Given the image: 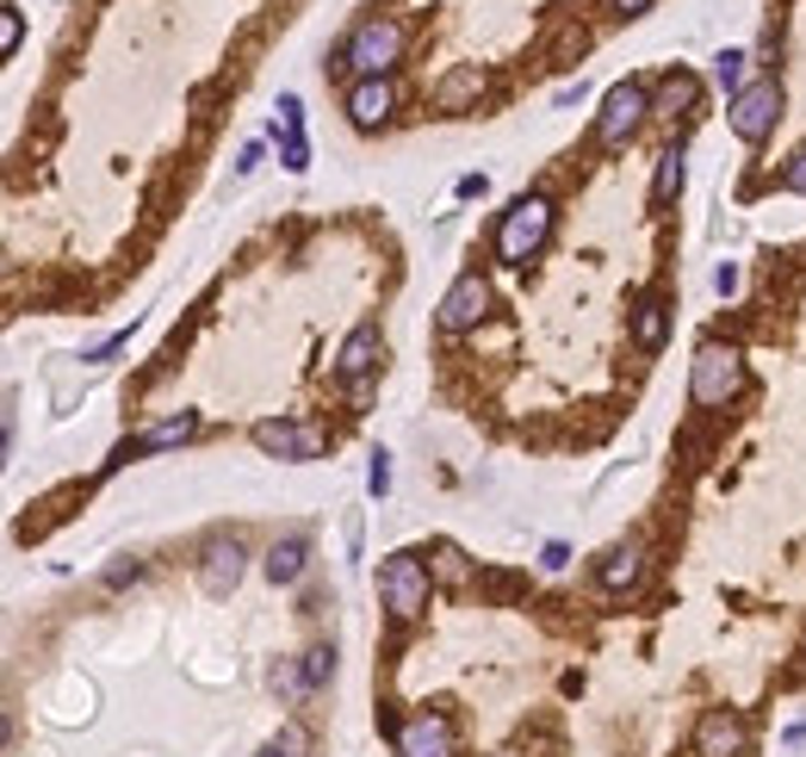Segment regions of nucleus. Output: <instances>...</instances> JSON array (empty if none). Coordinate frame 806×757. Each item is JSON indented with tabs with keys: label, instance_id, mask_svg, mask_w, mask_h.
<instances>
[{
	"label": "nucleus",
	"instance_id": "obj_1",
	"mask_svg": "<svg viewBox=\"0 0 806 757\" xmlns=\"http://www.w3.org/2000/svg\"><path fill=\"white\" fill-rule=\"evenodd\" d=\"M745 391V348L738 342H701L695 348V360H689V398L701 410H726L732 398Z\"/></svg>",
	"mask_w": 806,
	"mask_h": 757
},
{
	"label": "nucleus",
	"instance_id": "obj_2",
	"mask_svg": "<svg viewBox=\"0 0 806 757\" xmlns=\"http://www.w3.org/2000/svg\"><path fill=\"white\" fill-rule=\"evenodd\" d=\"M553 236V199L546 193H521L497 224V261L502 268H528Z\"/></svg>",
	"mask_w": 806,
	"mask_h": 757
},
{
	"label": "nucleus",
	"instance_id": "obj_3",
	"mask_svg": "<svg viewBox=\"0 0 806 757\" xmlns=\"http://www.w3.org/2000/svg\"><path fill=\"white\" fill-rule=\"evenodd\" d=\"M403 20H360L354 32H347V44L335 50V69H354V81H366V75H391L398 69V57H403Z\"/></svg>",
	"mask_w": 806,
	"mask_h": 757
},
{
	"label": "nucleus",
	"instance_id": "obj_4",
	"mask_svg": "<svg viewBox=\"0 0 806 757\" xmlns=\"http://www.w3.org/2000/svg\"><path fill=\"white\" fill-rule=\"evenodd\" d=\"M379 596H384V615L391 622H416L428 608V565L423 553H391L379 565Z\"/></svg>",
	"mask_w": 806,
	"mask_h": 757
},
{
	"label": "nucleus",
	"instance_id": "obj_5",
	"mask_svg": "<svg viewBox=\"0 0 806 757\" xmlns=\"http://www.w3.org/2000/svg\"><path fill=\"white\" fill-rule=\"evenodd\" d=\"M645 118H652V87H645V81H615L608 99H602V118H595V143H602V150H620Z\"/></svg>",
	"mask_w": 806,
	"mask_h": 757
},
{
	"label": "nucleus",
	"instance_id": "obj_6",
	"mask_svg": "<svg viewBox=\"0 0 806 757\" xmlns=\"http://www.w3.org/2000/svg\"><path fill=\"white\" fill-rule=\"evenodd\" d=\"M775 118H782V81L763 75V81H750L738 99H726V125L738 143H763L769 131H775Z\"/></svg>",
	"mask_w": 806,
	"mask_h": 757
},
{
	"label": "nucleus",
	"instance_id": "obj_7",
	"mask_svg": "<svg viewBox=\"0 0 806 757\" xmlns=\"http://www.w3.org/2000/svg\"><path fill=\"white\" fill-rule=\"evenodd\" d=\"M484 317H490V280H484V273H460V280L447 286L435 323H441L447 335H465V330H478Z\"/></svg>",
	"mask_w": 806,
	"mask_h": 757
},
{
	"label": "nucleus",
	"instance_id": "obj_8",
	"mask_svg": "<svg viewBox=\"0 0 806 757\" xmlns=\"http://www.w3.org/2000/svg\"><path fill=\"white\" fill-rule=\"evenodd\" d=\"M391 752H398V757H453V720L435 714V708L398 720V733H391Z\"/></svg>",
	"mask_w": 806,
	"mask_h": 757
},
{
	"label": "nucleus",
	"instance_id": "obj_9",
	"mask_svg": "<svg viewBox=\"0 0 806 757\" xmlns=\"http://www.w3.org/2000/svg\"><path fill=\"white\" fill-rule=\"evenodd\" d=\"M242 571H249L242 541H236V534H212V541H205V553H199V583H205L212 596H230L236 583H242Z\"/></svg>",
	"mask_w": 806,
	"mask_h": 757
},
{
	"label": "nucleus",
	"instance_id": "obj_10",
	"mask_svg": "<svg viewBox=\"0 0 806 757\" xmlns=\"http://www.w3.org/2000/svg\"><path fill=\"white\" fill-rule=\"evenodd\" d=\"M254 447L273 460H317L323 453V428L317 423H254Z\"/></svg>",
	"mask_w": 806,
	"mask_h": 757
},
{
	"label": "nucleus",
	"instance_id": "obj_11",
	"mask_svg": "<svg viewBox=\"0 0 806 757\" xmlns=\"http://www.w3.org/2000/svg\"><path fill=\"white\" fill-rule=\"evenodd\" d=\"M199 435V416L192 410H180V416H162L155 428H143V435H131V441H118L112 447V460H106V472H118L125 460H137V453H162V447H180Z\"/></svg>",
	"mask_w": 806,
	"mask_h": 757
},
{
	"label": "nucleus",
	"instance_id": "obj_12",
	"mask_svg": "<svg viewBox=\"0 0 806 757\" xmlns=\"http://www.w3.org/2000/svg\"><path fill=\"white\" fill-rule=\"evenodd\" d=\"M745 745H750V726L732 708H708L701 726H695V757H745Z\"/></svg>",
	"mask_w": 806,
	"mask_h": 757
},
{
	"label": "nucleus",
	"instance_id": "obj_13",
	"mask_svg": "<svg viewBox=\"0 0 806 757\" xmlns=\"http://www.w3.org/2000/svg\"><path fill=\"white\" fill-rule=\"evenodd\" d=\"M379 360H384V335L372 330V323H360V330H354V335L342 342V354H335V379L360 391L366 379L379 372Z\"/></svg>",
	"mask_w": 806,
	"mask_h": 757
},
{
	"label": "nucleus",
	"instance_id": "obj_14",
	"mask_svg": "<svg viewBox=\"0 0 806 757\" xmlns=\"http://www.w3.org/2000/svg\"><path fill=\"white\" fill-rule=\"evenodd\" d=\"M391 113H398V87H391V75H366V81L347 87V118H354L360 131H379Z\"/></svg>",
	"mask_w": 806,
	"mask_h": 757
},
{
	"label": "nucleus",
	"instance_id": "obj_15",
	"mask_svg": "<svg viewBox=\"0 0 806 757\" xmlns=\"http://www.w3.org/2000/svg\"><path fill=\"white\" fill-rule=\"evenodd\" d=\"M645 578V546L639 541H627V546H615V553H608V559H602V590H633V583Z\"/></svg>",
	"mask_w": 806,
	"mask_h": 757
},
{
	"label": "nucleus",
	"instance_id": "obj_16",
	"mask_svg": "<svg viewBox=\"0 0 806 757\" xmlns=\"http://www.w3.org/2000/svg\"><path fill=\"white\" fill-rule=\"evenodd\" d=\"M305 565H310V541H305V534H286V541L268 546V578L273 583H298V578H305Z\"/></svg>",
	"mask_w": 806,
	"mask_h": 757
},
{
	"label": "nucleus",
	"instance_id": "obj_17",
	"mask_svg": "<svg viewBox=\"0 0 806 757\" xmlns=\"http://www.w3.org/2000/svg\"><path fill=\"white\" fill-rule=\"evenodd\" d=\"M695 75H683V69H671V75L657 81V94H652V118H683V113H695Z\"/></svg>",
	"mask_w": 806,
	"mask_h": 757
},
{
	"label": "nucleus",
	"instance_id": "obj_18",
	"mask_svg": "<svg viewBox=\"0 0 806 757\" xmlns=\"http://www.w3.org/2000/svg\"><path fill=\"white\" fill-rule=\"evenodd\" d=\"M664 335H671V305H664V298H639L633 305V342L645 354H657L664 348Z\"/></svg>",
	"mask_w": 806,
	"mask_h": 757
},
{
	"label": "nucleus",
	"instance_id": "obj_19",
	"mask_svg": "<svg viewBox=\"0 0 806 757\" xmlns=\"http://www.w3.org/2000/svg\"><path fill=\"white\" fill-rule=\"evenodd\" d=\"M484 81H490V75H484L478 62H465V69H453V75H447L441 87H435V106H441V113H460L465 99H478V94H484Z\"/></svg>",
	"mask_w": 806,
	"mask_h": 757
},
{
	"label": "nucleus",
	"instance_id": "obj_20",
	"mask_svg": "<svg viewBox=\"0 0 806 757\" xmlns=\"http://www.w3.org/2000/svg\"><path fill=\"white\" fill-rule=\"evenodd\" d=\"M683 180H689V150H683V143H671V150L657 156V180H652V199H657V205H671V199L683 193Z\"/></svg>",
	"mask_w": 806,
	"mask_h": 757
},
{
	"label": "nucleus",
	"instance_id": "obj_21",
	"mask_svg": "<svg viewBox=\"0 0 806 757\" xmlns=\"http://www.w3.org/2000/svg\"><path fill=\"white\" fill-rule=\"evenodd\" d=\"M713 81L726 87V99L745 94V87H750V81H745V50H720V57H713Z\"/></svg>",
	"mask_w": 806,
	"mask_h": 757
},
{
	"label": "nucleus",
	"instance_id": "obj_22",
	"mask_svg": "<svg viewBox=\"0 0 806 757\" xmlns=\"http://www.w3.org/2000/svg\"><path fill=\"white\" fill-rule=\"evenodd\" d=\"M435 578L447 583V590H460V583H472V565H465V553L460 546H435Z\"/></svg>",
	"mask_w": 806,
	"mask_h": 757
},
{
	"label": "nucleus",
	"instance_id": "obj_23",
	"mask_svg": "<svg viewBox=\"0 0 806 757\" xmlns=\"http://www.w3.org/2000/svg\"><path fill=\"white\" fill-rule=\"evenodd\" d=\"M273 689H280L286 701H305V696H310V677H305V664L280 659V664H273Z\"/></svg>",
	"mask_w": 806,
	"mask_h": 757
},
{
	"label": "nucleus",
	"instance_id": "obj_24",
	"mask_svg": "<svg viewBox=\"0 0 806 757\" xmlns=\"http://www.w3.org/2000/svg\"><path fill=\"white\" fill-rule=\"evenodd\" d=\"M305 677H310V689H323V683L335 677V646H310V652H305Z\"/></svg>",
	"mask_w": 806,
	"mask_h": 757
},
{
	"label": "nucleus",
	"instance_id": "obj_25",
	"mask_svg": "<svg viewBox=\"0 0 806 757\" xmlns=\"http://www.w3.org/2000/svg\"><path fill=\"white\" fill-rule=\"evenodd\" d=\"M280 162H286V175H305V168H310V143H305V131H286V137H280Z\"/></svg>",
	"mask_w": 806,
	"mask_h": 757
},
{
	"label": "nucleus",
	"instance_id": "obj_26",
	"mask_svg": "<svg viewBox=\"0 0 806 757\" xmlns=\"http://www.w3.org/2000/svg\"><path fill=\"white\" fill-rule=\"evenodd\" d=\"M366 490H372V497H384V490H391V453H384V447H372V453H366Z\"/></svg>",
	"mask_w": 806,
	"mask_h": 757
},
{
	"label": "nucleus",
	"instance_id": "obj_27",
	"mask_svg": "<svg viewBox=\"0 0 806 757\" xmlns=\"http://www.w3.org/2000/svg\"><path fill=\"white\" fill-rule=\"evenodd\" d=\"M25 38V20H20V7H0V57H13Z\"/></svg>",
	"mask_w": 806,
	"mask_h": 757
},
{
	"label": "nucleus",
	"instance_id": "obj_28",
	"mask_svg": "<svg viewBox=\"0 0 806 757\" xmlns=\"http://www.w3.org/2000/svg\"><path fill=\"white\" fill-rule=\"evenodd\" d=\"M782 187H787V193H801V199H806V143L794 150V156H787V168H782Z\"/></svg>",
	"mask_w": 806,
	"mask_h": 757
},
{
	"label": "nucleus",
	"instance_id": "obj_29",
	"mask_svg": "<svg viewBox=\"0 0 806 757\" xmlns=\"http://www.w3.org/2000/svg\"><path fill=\"white\" fill-rule=\"evenodd\" d=\"M738 286H745V273H738V261H720V268H713V292H720V298H732Z\"/></svg>",
	"mask_w": 806,
	"mask_h": 757
},
{
	"label": "nucleus",
	"instance_id": "obj_30",
	"mask_svg": "<svg viewBox=\"0 0 806 757\" xmlns=\"http://www.w3.org/2000/svg\"><path fill=\"white\" fill-rule=\"evenodd\" d=\"M298 125H305V99L280 94V131H298Z\"/></svg>",
	"mask_w": 806,
	"mask_h": 757
},
{
	"label": "nucleus",
	"instance_id": "obj_31",
	"mask_svg": "<svg viewBox=\"0 0 806 757\" xmlns=\"http://www.w3.org/2000/svg\"><path fill=\"white\" fill-rule=\"evenodd\" d=\"M125 348H131V330H118L112 342H99V348H94V354H81V360H94V367H99V360H112V354H125Z\"/></svg>",
	"mask_w": 806,
	"mask_h": 757
},
{
	"label": "nucleus",
	"instance_id": "obj_32",
	"mask_svg": "<svg viewBox=\"0 0 806 757\" xmlns=\"http://www.w3.org/2000/svg\"><path fill=\"white\" fill-rule=\"evenodd\" d=\"M261 168V143H242V156H236V180H249Z\"/></svg>",
	"mask_w": 806,
	"mask_h": 757
},
{
	"label": "nucleus",
	"instance_id": "obj_33",
	"mask_svg": "<svg viewBox=\"0 0 806 757\" xmlns=\"http://www.w3.org/2000/svg\"><path fill=\"white\" fill-rule=\"evenodd\" d=\"M565 559H571V553H565V541H546V553H540V565H546V571H565Z\"/></svg>",
	"mask_w": 806,
	"mask_h": 757
},
{
	"label": "nucleus",
	"instance_id": "obj_34",
	"mask_svg": "<svg viewBox=\"0 0 806 757\" xmlns=\"http://www.w3.org/2000/svg\"><path fill=\"white\" fill-rule=\"evenodd\" d=\"M615 13H620V20H645V13H652V0H615Z\"/></svg>",
	"mask_w": 806,
	"mask_h": 757
},
{
	"label": "nucleus",
	"instance_id": "obj_35",
	"mask_svg": "<svg viewBox=\"0 0 806 757\" xmlns=\"http://www.w3.org/2000/svg\"><path fill=\"white\" fill-rule=\"evenodd\" d=\"M484 193V175H460V199H478Z\"/></svg>",
	"mask_w": 806,
	"mask_h": 757
},
{
	"label": "nucleus",
	"instance_id": "obj_36",
	"mask_svg": "<svg viewBox=\"0 0 806 757\" xmlns=\"http://www.w3.org/2000/svg\"><path fill=\"white\" fill-rule=\"evenodd\" d=\"M261 757H298V752H286V745H280V738H273V745H268V752H261Z\"/></svg>",
	"mask_w": 806,
	"mask_h": 757
}]
</instances>
